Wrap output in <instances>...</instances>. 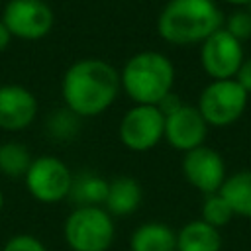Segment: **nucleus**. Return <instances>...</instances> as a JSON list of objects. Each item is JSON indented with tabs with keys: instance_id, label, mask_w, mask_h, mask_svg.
<instances>
[{
	"instance_id": "1",
	"label": "nucleus",
	"mask_w": 251,
	"mask_h": 251,
	"mask_svg": "<svg viewBox=\"0 0 251 251\" xmlns=\"http://www.w3.org/2000/svg\"><path fill=\"white\" fill-rule=\"evenodd\" d=\"M120 73L104 59H78L63 75L61 94L67 110L92 118L108 110L120 92Z\"/></svg>"
},
{
	"instance_id": "2",
	"label": "nucleus",
	"mask_w": 251,
	"mask_h": 251,
	"mask_svg": "<svg viewBox=\"0 0 251 251\" xmlns=\"http://www.w3.org/2000/svg\"><path fill=\"white\" fill-rule=\"evenodd\" d=\"M224 25V14L214 0H169L159 18V35L173 45H194Z\"/></svg>"
},
{
	"instance_id": "3",
	"label": "nucleus",
	"mask_w": 251,
	"mask_h": 251,
	"mask_svg": "<svg viewBox=\"0 0 251 251\" xmlns=\"http://www.w3.org/2000/svg\"><path fill=\"white\" fill-rule=\"evenodd\" d=\"M120 84L135 104L157 106L175 84V65L161 51L133 53L120 71Z\"/></svg>"
},
{
	"instance_id": "4",
	"label": "nucleus",
	"mask_w": 251,
	"mask_h": 251,
	"mask_svg": "<svg viewBox=\"0 0 251 251\" xmlns=\"http://www.w3.org/2000/svg\"><path fill=\"white\" fill-rule=\"evenodd\" d=\"M63 235L73 251H108L116 227L112 216L100 206H76L65 220Z\"/></svg>"
},
{
	"instance_id": "5",
	"label": "nucleus",
	"mask_w": 251,
	"mask_h": 251,
	"mask_svg": "<svg viewBox=\"0 0 251 251\" xmlns=\"http://www.w3.org/2000/svg\"><path fill=\"white\" fill-rule=\"evenodd\" d=\"M247 98L249 94L235 82V78L212 80L200 92L196 108L208 126L226 127L235 124L243 116Z\"/></svg>"
},
{
	"instance_id": "6",
	"label": "nucleus",
	"mask_w": 251,
	"mask_h": 251,
	"mask_svg": "<svg viewBox=\"0 0 251 251\" xmlns=\"http://www.w3.org/2000/svg\"><path fill=\"white\" fill-rule=\"evenodd\" d=\"M25 188L37 202L43 204H57L69 198L73 173L71 169L53 155H41L31 161L25 176Z\"/></svg>"
},
{
	"instance_id": "7",
	"label": "nucleus",
	"mask_w": 251,
	"mask_h": 251,
	"mask_svg": "<svg viewBox=\"0 0 251 251\" xmlns=\"http://www.w3.org/2000/svg\"><path fill=\"white\" fill-rule=\"evenodd\" d=\"M165 135V116L157 106L135 104L120 120L118 137L129 151L143 153L153 149Z\"/></svg>"
},
{
	"instance_id": "8",
	"label": "nucleus",
	"mask_w": 251,
	"mask_h": 251,
	"mask_svg": "<svg viewBox=\"0 0 251 251\" xmlns=\"http://www.w3.org/2000/svg\"><path fill=\"white\" fill-rule=\"evenodd\" d=\"M0 20L12 37L24 41L43 39L55 24V16L45 0H8Z\"/></svg>"
},
{
	"instance_id": "9",
	"label": "nucleus",
	"mask_w": 251,
	"mask_h": 251,
	"mask_svg": "<svg viewBox=\"0 0 251 251\" xmlns=\"http://www.w3.org/2000/svg\"><path fill=\"white\" fill-rule=\"evenodd\" d=\"M243 43L224 27L200 43V65L212 80L233 78L243 63Z\"/></svg>"
},
{
	"instance_id": "10",
	"label": "nucleus",
	"mask_w": 251,
	"mask_h": 251,
	"mask_svg": "<svg viewBox=\"0 0 251 251\" xmlns=\"http://www.w3.org/2000/svg\"><path fill=\"white\" fill-rule=\"evenodd\" d=\"M182 175L186 182L194 186L198 192H202L204 196L218 192L227 176L224 157L208 145H200L184 153Z\"/></svg>"
},
{
	"instance_id": "11",
	"label": "nucleus",
	"mask_w": 251,
	"mask_h": 251,
	"mask_svg": "<svg viewBox=\"0 0 251 251\" xmlns=\"http://www.w3.org/2000/svg\"><path fill=\"white\" fill-rule=\"evenodd\" d=\"M208 127L210 126L206 124V120L202 118V114L198 112L196 106L182 104L178 110L165 116V135H163V139H167V143L173 149L186 153L190 149H196V147L204 145Z\"/></svg>"
},
{
	"instance_id": "12",
	"label": "nucleus",
	"mask_w": 251,
	"mask_h": 251,
	"mask_svg": "<svg viewBox=\"0 0 251 251\" xmlns=\"http://www.w3.org/2000/svg\"><path fill=\"white\" fill-rule=\"evenodd\" d=\"M37 116V98L24 84H0V129L20 131Z\"/></svg>"
},
{
	"instance_id": "13",
	"label": "nucleus",
	"mask_w": 251,
	"mask_h": 251,
	"mask_svg": "<svg viewBox=\"0 0 251 251\" xmlns=\"http://www.w3.org/2000/svg\"><path fill=\"white\" fill-rule=\"evenodd\" d=\"M143 200L141 184L133 176H116L108 184V194L104 200V210L110 216H131Z\"/></svg>"
},
{
	"instance_id": "14",
	"label": "nucleus",
	"mask_w": 251,
	"mask_h": 251,
	"mask_svg": "<svg viewBox=\"0 0 251 251\" xmlns=\"http://www.w3.org/2000/svg\"><path fill=\"white\" fill-rule=\"evenodd\" d=\"M129 251H176V231L163 222H145L131 233Z\"/></svg>"
},
{
	"instance_id": "15",
	"label": "nucleus",
	"mask_w": 251,
	"mask_h": 251,
	"mask_svg": "<svg viewBox=\"0 0 251 251\" xmlns=\"http://www.w3.org/2000/svg\"><path fill=\"white\" fill-rule=\"evenodd\" d=\"M222 233L204 220H192L176 231V251H220Z\"/></svg>"
},
{
	"instance_id": "16",
	"label": "nucleus",
	"mask_w": 251,
	"mask_h": 251,
	"mask_svg": "<svg viewBox=\"0 0 251 251\" xmlns=\"http://www.w3.org/2000/svg\"><path fill=\"white\" fill-rule=\"evenodd\" d=\"M108 180L92 171H80L73 175L69 198L78 206H100L108 194Z\"/></svg>"
},
{
	"instance_id": "17",
	"label": "nucleus",
	"mask_w": 251,
	"mask_h": 251,
	"mask_svg": "<svg viewBox=\"0 0 251 251\" xmlns=\"http://www.w3.org/2000/svg\"><path fill=\"white\" fill-rule=\"evenodd\" d=\"M218 192L229 204L233 216L251 218V171H239L226 176Z\"/></svg>"
},
{
	"instance_id": "18",
	"label": "nucleus",
	"mask_w": 251,
	"mask_h": 251,
	"mask_svg": "<svg viewBox=\"0 0 251 251\" xmlns=\"http://www.w3.org/2000/svg\"><path fill=\"white\" fill-rule=\"evenodd\" d=\"M31 153L29 149L20 141H6L0 145V173L16 178L25 176L29 165H31Z\"/></svg>"
},
{
	"instance_id": "19",
	"label": "nucleus",
	"mask_w": 251,
	"mask_h": 251,
	"mask_svg": "<svg viewBox=\"0 0 251 251\" xmlns=\"http://www.w3.org/2000/svg\"><path fill=\"white\" fill-rule=\"evenodd\" d=\"M233 212L229 208V204L222 198L220 192L214 194H206L204 202H202V210H200V220H204L206 224L214 226V227H224L231 222Z\"/></svg>"
},
{
	"instance_id": "20",
	"label": "nucleus",
	"mask_w": 251,
	"mask_h": 251,
	"mask_svg": "<svg viewBox=\"0 0 251 251\" xmlns=\"http://www.w3.org/2000/svg\"><path fill=\"white\" fill-rule=\"evenodd\" d=\"M78 129V116L73 114L71 110H57L51 114V120H49V131L53 137L57 139H71L75 137Z\"/></svg>"
},
{
	"instance_id": "21",
	"label": "nucleus",
	"mask_w": 251,
	"mask_h": 251,
	"mask_svg": "<svg viewBox=\"0 0 251 251\" xmlns=\"http://www.w3.org/2000/svg\"><path fill=\"white\" fill-rule=\"evenodd\" d=\"M229 35H233L237 41H247L251 37V12L249 10H235L227 16V20L222 25Z\"/></svg>"
},
{
	"instance_id": "22",
	"label": "nucleus",
	"mask_w": 251,
	"mask_h": 251,
	"mask_svg": "<svg viewBox=\"0 0 251 251\" xmlns=\"http://www.w3.org/2000/svg\"><path fill=\"white\" fill-rule=\"evenodd\" d=\"M2 251H47V247L41 243V239H37L35 235H29V233H18V235H12Z\"/></svg>"
},
{
	"instance_id": "23",
	"label": "nucleus",
	"mask_w": 251,
	"mask_h": 251,
	"mask_svg": "<svg viewBox=\"0 0 251 251\" xmlns=\"http://www.w3.org/2000/svg\"><path fill=\"white\" fill-rule=\"evenodd\" d=\"M235 82L247 92V94H251V57H247V59H243V63H241V67H239V71L235 73Z\"/></svg>"
},
{
	"instance_id": "24",
	"label": "nucleus",
	"mask_w": 251,
	"mask_h": 251,
	"mask_svg": "<svg viewBox=\"0 0 251 251\" xmlns=\"http://www.w3.org/2000/svg\"><path fill=\"white\" fill-rule=\"evenodd\" d=\"M10 39H12V33L8 31V27L4 25V22L0 20V53L8 47V43H10Z\"/></svg>"
},
{
	"instance_id": "25",
	"label": "nucleus",
	"mask_w": 251,
	"mask_h": 251,
	"mask_svg": "<svg viewBox=\"0 0 251 251\" xmlns=\"http://www.w3.org/2000/svg\"><path fill=\"white\" fill-rule=\"evenodd\" d=\"M224 2H227L231 6H241V8H247L251 4V0H224Z\"/></svg>"
},
{
	"instance_id": "26",
	"label": "nucleus",
	"mask_w": 251,
	"mask_h": 251,
	"mask_svg": "<svg viewBox=\"0 0 251 251\" xmlns=\"http://www.w3.org/2000/svg\"><path fill=\"white\" fill-rule=\"evenodd\" d=\"M2 208H4V192L0 188V212H2Z\"/></svg>"
}]
</instances>
